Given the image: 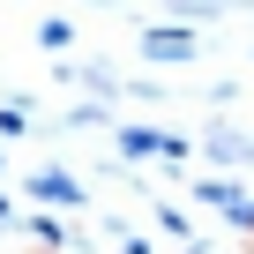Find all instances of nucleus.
<instances>
[{"instance_id": "obj_3", "label": "nucleus", "mask_w": 254, "mask_h": 254, "mask_svg": "<svg viewBox=\"0 0 254 254\" xmlns=\"http://www.w3.org/2000/svg\"><path fill=\"white\" fill-rule=\"evenodd\" d=\"M209 157H217V165H254V142L232 135V127H217V135H209Z\"/></svg>"}, {"instance_id": "obj_1", "label": "nucleus", "mask_w": 254, "mask_h": 254, "mask_svg": "<svg viewBox=\"0 0 254 254\" xmlns=\"http://www.w3.org/2000/svg\"><path fill=\"white\" fill-rule=\"evenodd\" d=\"M23 194H30V202H53V209H82V202H90L75 172H30V180H23Z\"/></svg>"}, {"instance_id": "obj_2", "label": "nucleus", "mask_w": 254, "mask_h": 254, "mask_svg": "<svg viewBox=\"0 0 254 254\" xmlns=\"http://www.w3.org/2000/svg\"><path fill=\"white\" fill-rule=\"evenodd\" d=\"M194 53H202L194 30H150L142 38V60H194Z\"/></svg>"}]
</instances>
